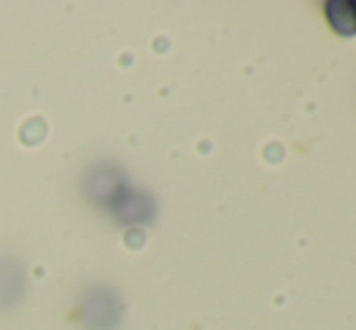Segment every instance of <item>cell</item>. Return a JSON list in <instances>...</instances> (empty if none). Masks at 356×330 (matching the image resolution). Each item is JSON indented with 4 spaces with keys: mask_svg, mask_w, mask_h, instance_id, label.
<instances>
[{
    "mask_svg": "<svg viewBox=\"0 0 356 330\" xmlns=\"http://www.w3.org/2000/svg\"><path fill=\"white\" fill-rule=\"evenodd\" d=\"M325 17H327L330 27L342 37H352L356 34V3L354 0H330L325 3Z\"/></svg>",
    "mask_w": 356,
    "mask_h": 330,
    "instance_id": "obj_1",
    "label": "cell"
}]
</instances>
